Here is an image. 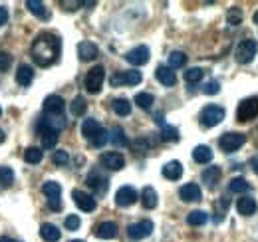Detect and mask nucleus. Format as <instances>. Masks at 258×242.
<instances>
[{
    "mask_svg": "<svg viewBox=\"0 0 258 242\" xmlns=\"http://www.w3.org/2000/svg\"><path fill=\"white\" fill-rule=\"evenodd\" d=\"M32 60L40 68H50L52 64H56L62 52V42L56 34L52 32H42L34 38L32 42Z\"/></svg>",
    "mask_w": 258,
    "mask_h": 242,
    "instance_id": "obj_1",
    "label": "nucleus"
},
{
    "mask_svg": "<svg viewBox=\"0 0 258 242\" xmlns=\"http://www.w3.org/2000/svg\"><path fill=\"white\" fill-rule=\"evenodd\" d=\"M256 50H258V44L256 40H250V38H244L238 42L236 50H234V60L238 64H250L254 60L256 56Z\"/></svg>",
    "mask_w": 258,
    "mask_h": 242,
    "instance_id": "obj_2",
    "label": "nucleus"
},
{
    "mask_svg": "<svg viewBox=\"0 0 258 242\" xmlns=\"http://www.w3.org/2000/svg\"><path fill=\"white\" fill-rule=\"evenodd\" d=\"M103 80H105V70L103 66H96L92 68L88 74H86V80H84V86L90 93H99L103 88Z\"/></svg>",
    "mask_w": 258,
    "mask_h": 242,
    "instance_id": "obj_3",
    "label": "nucleus"
},
{
    "mask_svg": "<svg viewBox=\"0 0 258 242\" xmlns=\"http://www.w3.org/2000/svg\"><path fill=\"white\" fill-rule=\"evenodd\" d=\"M199 119H201L203 127H215V125H219L221 121L225 119V109L221 105H207L201 111Z\"/></svg>",
    "mask_w": 258,
    "mask_h": 242,
    "instance_id": "obj_4",
    "label": "nucleus"
},
{
    "mask_svg": "<svg viewBox=\"0 0 258 242\" xmlns=\"http://www.w3.org/2000/svg\"><path fill=\"white\" fill-rule=\"evenodd\" d=\"M258 115V97H246L238 103V109H236V119L240 123H246V121L254 119Z\"/></svg>",
    "mask_w": 258,
    "mask_h": 242,
    "instance_id": "obj_5",
    "label": "nucleus"
},
{
    "mask_svg": "<svg viewBox=\"0 0 258 242\" xmlns=\"http://www.w3.org/2000/svg\"><path fill=\"white\" fill-rule=\"evenodd\" d=\"M36 131H38V135L42 137V147H44V149H54V147H56V143H58V131L52 129L42 117H40L38 125H36Z\"/></svg>",
    "mask_w": 258,
    "mask_h": 242,
    "instance_id": "obj_6",
    "label": "nucleus"
},
{
    "mask_svg": "<svg viewBox=\"0 0 258 242\" xmlns=\"http://www.w3.org/2000/svg\"><path fill=\"white\" fill-rule=\"evenodd\" d=\"M141 80H143L141 72L129 70V72H117V74H113L109 78V84L113 88H117V86H137V84H141Z\"/></svg>",
    "mask_w": 258,
    "mask_h": 242,
    "instance_id": "obj_7",
    "label": "nucleus"
},
{
    "mask_svg": "<svg viewBox=\"0 0 258 242\" xmlns=\"http://www.w3.org/2000/svg\"><path fill=\"white\" fill-rule=\"evenodd\" d=\"M153 232V222L151 220H139L127 226V236L131 240H143Z\"/></svg>",
    "mask_w": 258,
    "mask_h": 242,
    "instance_id": "obj_8",
    "label": "nucleus"
},
{
    "mask_svg": "<svg viewBox=\"0 0 258 242\" xmlns=\"http://www.w3.org/2000/svg\"><path fill=\"white\" fill-rule=\"evenodd\" d=\"M244 141H246V137L242 133H225L219 139V145H221V149L225 153H232L236 151V149H240L244 145Z\"/></svg>",
    "mask_w": 258,
    "mask_h": 242,
    "instance_id": "obj_9",
    "label": "nucleus"
},
{
    "mask_svg": "<svg viewBox=\"0 0 258 242\" xmlns=\"http://www.w3.org/2000/svg\"><path fill=\"white\" fill-rule=\"evenodd\" d=\"M72 199H74V203L78 205V209L84 212H92L96 211L97 203L96 199L92 197V195H88L86 191H80V189H76L74 193H72Z\"/></svg>",
    "mask_w": 258,
    "mask_h": 242,
    "instance_id": "obj_10",
    "label": "nucleus"
},
{
    "mask_svg": "<svg viewBox=\"0 0 258 242\" xmlns=\"http://www.w3.org/2000/svg\"><path fill=\"white\" fill-rule=\"evenodd\" d=\"M99 163L105 169H109V171H119V169L125 167V157L117 151H109V153H103L99 157Z\"/></svg>",
    "mask_w": 258,
    "mask_h": 242,
    "instance_id": "obj_11",
    "label": "nucleus"
},
{
    "mask_svg": "<svg viewBox=\"0 0 258 242\" xmlns=\"http://www.w3.org/2000/svg\"><path fill=\"white\" fill-rule=\"evenodd\" d=\"M139 199V195H137V191L133 189V187H129V185H125V187H121L117 193H115V205L117 207H131L135 201Z\"/></svg>",
    "mask_w": 258,
    "mask_h": 242,
    "instance_id": "obj_12",
    "label": "nucleus"
},
{
    "mask_svg": "<svg viewBox=\"0 0 258 242\" xmlns=\"http://www.w3.org/2000/svg\"><path fill=\"white\" fill-rule=\"evenodd\" d=\"M64 99L60 95H48L44 99V115H64Z\"/></svg>",
    "mask_w": 258,
    "mask_h": 242,
    "instance_id": "obj_13",
    "label": "nucleus"
},
{
    "mask_svg": "<svg viewBox=\"0 0 258 242\" xmlns=\"http://www.w3.org/2000/svg\"><path fill=\"white\" fill-rule=\"evenodd\" d=\"M125 60L131 66H145L149 62V48L147 46H137V48L129 50L127 54H125Z\"/></svg>",
    "mask_w": 258,
    "mask_h": 242,
    "instance_id": "obj_14",
    "label": "nucleus"
},
{
    "mask_svg": "<svg viewBox=\"0 0 258 242\" xmlns=\"http://www.w3.org/2000/svg\"><path fill=\"white\" fill-rule=\"evenodd\" d=\"M179 197L185 201V203H195V201H201V187L197 183H187L179 189Z\"/></svg>",
    "mask_w": 258,
    "mask_h": 242,
    "instance_id": "obj_15",
    "label": "nucleus"
},
{
    "mask_svg": "<svg viewBox=\"0 0 258 242\" xmlns=\"http://www.w3.org/2000/svg\"><path fill=\"white\" fill-rule=\"evenodd\" d=\"M96 236L101 240H113L117 236V224L115 222H101L96 226Z\"/></svg>",
    "mask_w": 258,
    "mask_h": 242,
    "instance_id": "obj_16",
    "label": "nucleus"
},
{
    "mask_svg": "<svg viewBox=\"0 0 258 242\" xmlns=\"http://www.w3.org/2000/svg\"><path fill=\"white\" fill-rule=\"evenodd\" d=\"M97 54H99V50H97L96 44H92V42H80L78 44V56H80V60L84 62L96 60Z\"/></svg>",
    "mask_w": 258,
    "mask_h": 242,
    "instance_id": "obj_17",
    "label": "nucleus"
},
{
    "mask_svg": "<svg viewBox=\"0 0 258 242\" xmlns=\"http://www.w3.org/2000/svg\"><path fill=\"white\" fill-rule=\"evenodd\" d=\"M181 175H183V165H181L179 161H169V163H165V167H163V177H165V179H169V181H179Z\"/></svg>",
    "mask_w": 258,
    "mask_h": 242,
    "instance_id": "obj_18",
    "label": "nucleus"
},
{
    "mask_svg": "<svg viewBox=\"0 0 258 242\" xmlns=\"http://www.w3.org/2000/svg\"><path fill=\"white\" fill-rule=\"evenodd\" d=\"M155 78L161 82L163 86H175L177 84V76H175V72L169 68V66H159L157 70H155Z\"/></svg>",
    "mask_w": 258,
    "mask_h": 242,
    "instance_id": "obj_19",
    "label": "nucleus"
},
{
    "mask_svg": "<svg viewBox=\"0 0 258 242\" xmlns=\"http://www.w3.org/2000/svg\"><path fill=\"white\" fill-rule=\"evenodd\" d=\"M101 129H103V127L99 125L97 119H86L82 123V135H84L88 141H94L97 135H99Z\"/></svg>",
    "mask_w": 258,
    "mask_h": 242,
    "instance_id": "obj_20",
    "label": "nucleus"
},
{
    "mask_svg": "<svg viewBox=\"0 0 258 242\" xmlns=\"http://www.w3.org/2000/svg\"><path fill=\"white\" fill-rule=\"evenodd\" d=\"M40 236H42L46 242H58L60 240V236H62V232H60V228H58L56 224L44 222V224L40 226Z\"/></svg>",
    "mask_w": 258,
    "mask_h": 242,
    "instance_id": "obj_21",
    "label": "nucleus"
},
{
    "mask_svg": "<svg viewBox=\"0 0 258 242\" xmlns=\"http://www.w3.org/2000/svg\"><path fill=\"white\" fill-rule=\"evenodd\" d=\"M256 209L258 205L252 197H242V199L236 201V211L240 212V214H244V216H252L256 212Z\"/></svg>",
    "mask_w": 258,
    "mask_h": 242,
    "instance_id": "obj_22",
    "label": "nucleus"
},
{
    "mask_svg": "<svg viewBox=\"0 0 258 242\" xmlns=\"http://www.w3.org/2000/svg\"><path fill=\"white\" fill-rule=\"evenodd\" d=\"M219 179H221V167H207V169L203 171V183H205L209 189H215Z\"/></svg>",
    "mask_w": 258,
    "mask_h": 242,
    "instance_id": "obj_23",
    "label": "nucleus"
},
{
    "mask_svg": "<svg viewBox=\"0 0 258 242\" xmlns=\"http://www.w3.org/2000/svg\"><path fill=\"white\" fill-rule=\"evenodd\" d=\"M34 80V70L30 66H26V64H22L20 68H18V72H16V82L20 84V86H30Z\"/></svg>",
    "mask_w": 258,
    "mask_h": 242,
    "instance_id": "obj_24",
    "label": "nucleus"
},
{
    "mask_svg": "<svg viewBox=\"0 0 258 242\" xmlns=\"http://www.w3.org/2000/svg\"><path fill=\"white\" fill-rule=\"evenodd\" d=\"M193 159L197 163L205 165V163H211L213 161V151L209 145H197L193 149Z\"/></svg>",
    "mask_w": 258,
    "mask_h": 242,
    "instance_id": "obj_25",
    "label": "nucleus"
},
{
    "mask_svg": "<svg viewBox=\"0 0 258 242\" xmlns=\"http://www.w3.org/2000/svg\"><path fill=\"white\" fill-rule=\"evenodd\" d=\"M88 185L96 191L97 195H103L105 191H107V187H109V183L105 177H101V175H97V173H92L90 177H88Z\"/></svg>",
    "mask_w": 258,
    "mask_h": 242,
    "instance_id": "obj_26",
    "label": "nucleus"
},
{
    "mask_svg": "<svg viewBox=\"0 0 258 242\" xmlns=\"http://www.w3.org/2000/svg\"><path fill=\"white\" fill-rule=\"evenodd\" d=\"M141 205L145 209H155L157 207V193L153 187H145L141 191Z\"/></svg>",
    "mask_w": 258,
    "mask_h": 242,
    "instance_id": "obj_27",
    "label": "nucleus"
},
{
    "mask_svg": "<svg viewBox=\"0 0 258 242\" xmlns=\"http://www.w3.org/2000/svg\"><path fill=\"white\" fill-rule=\"evenodd\" d=\"M109 141H111L115 147H125V145H127V137H125V131H123L119 125H115V127L111 129V133H109Z\"/></svg>",
    "mask_w": 258,
    "mask_h": 242,
    "instance_id": "obj_28",
    "label": "nucleus"
},
{
    "mask_svg": "<svg viewBox=\"0 0 258 242\" xmlns=\"http://www.w3.org/2000/svg\"><path fill=\"white\" fill-rule=\"evenodd\" d=\"M26 8L32 12L34 16H38V18H48V16H50V14H48V10H46V4H44V2L28 0V2H26Z\"/></svg>",
    "mask_w": 258,
    "mask_h": 242,
    "instance_id": "obj_29",
    "label": "nucleus"
},
{
    "mask_svg": "<svg viewBox=\"0 0 258 242\" xmlns=\"http://www.w3.org/2000/svg\"><path fill=\"white\" fill-rule=\"evenodd\" d=\"M86 109H88V103H86V99H84L82 95L74 97V101L70 103V111H72V115H76V117H82V115L86 113Z\"/></svg>",
    "mask_w": 258,
    "mask_h": 242,
    "instance_id": "obj_30",
    "label": "nucleus"
},
{
    "mask_svg": "<svg viewBox=\"0 0 258 242\" xmlns=\"http://www.w3.org/2000/svg\"><path fill=\"white\" fill-rule=\"evenodd\" d=\"M111 107H113V111H115L117 115H121V117L131 113V103H129V99H125V97H117V99H113Z\"/></svg>",
    "mask_w": 258,
    "mask_h": 242,
    "instance_id": "obj_31",
    "label": "nucleus"
},
{
    "mask_svg": "<svg viewBox=\"0 0 258 242\" xmlns=\"http://www.w3.org/2000/svg\"><path fill=\"white\" fill-rule=\"evenodd\" d=\"M42 191H44V195L48 199H60V195H62V187H60V183L56 181H46Z\"/></svg>",
    "mask_w": 258,
    "mask_h": 242,
    "instance_id": "obj_32",
    "label": "nucleus"
},
{
    "mask_svg": "<svg viewBox=\"0 0 258 242\" xmlns=\"http://www.w3.org/2000/svg\"><path fill=\"white\" fill-rule=\"evenodd\" d=\"M207 220H209V214L205 211H193L189 212V216H187V222L191 226H203Z\"/></svg>",
    "mask_w": 258,
    "mask_h": 242,
    "instance_id": "obj_33",
    "label": "nucleus"
},
{
    "mask_svg": "<svg viewBox=\"0 0 258 242\" xmlns=\"http://www.w3.org/2000/svg\"><path fill=\"white\" fill-rule=\"evenodd\" d=\"M42 157H44V153H42L40 147H28V149L24 151V161L30 163V165H38V163L42 161Z\"/></svg>",
    "mask_w": 258,
    "mask_h": 242,
    "instance_id": "obj_34",
    "label": "nucleus"
},
{
    "mask_svg": "<svg viewBox=\"0 0 258 242\" xmlns=\"http://www.w3.org/2000/svg\"><path fill=\"white\" fill-rule=\"evenodd\" d=\"M153 101H155V97H153L151 93H147V91H141V93L135 95V103H137L141 109H151Z\"/></svg>",
    "mask_w": 258,
    "mask_h": 242,
    "instance_id": "obj_35",
    "label": "nucleus"
},
{
    "mask_svg": "<svg viewBox=\"0 0 258 242\" xmlns=\"http://www.w3.org/2000/svg\"><path fill=\"white\" fill-rule=\"evenodd\" d=\"M14 183V171L10 167H0V189H8Z\"/></svg>",
    "mask_w": 258,
    "mask_h": 242,
    "instance_id": "obj_36",
    "label": "nucleus"
},
{
    "mask_svg": "<svg viewBox=\"0 0 258 242\" xmlns=\"http://www.w3.org/2000/svg\"><path fill=\"white\" fill-rule=\"evenodd\" d=\"M248 189H250V185L242 177H236V179H232V181L228 183V191L230 193H246Z\"/></svg>",
    "mask_w": 258,
    "mask_h": 242,
    "instance_id": "obj_37",
    "label": "nucleus"
},
{
    "mask_svg": "<svg viewBox=\"0 0 258 242\" xmlns=\"http://www.w3.org/2000/svg\"><path fill=\"white\" fill-rule=\"evenodd\" d=\"M161 139L163 141H171V143L179 141V129L177 127H171V125H163Z\"/></svg>",
    "mask_w": 258,
    "mask_h": 242,
    "instance_id": "obj_38",
    "label": "nucleus"
},
{
    "mask_svg": "<svg viewBox=\"0 0 258 242\" xmlns=\"http://www.w3.org/2000/svg\"><path fill=\"white\" fill-rule=\"evenodd\" d=\"M203 70L201 68H189L187 72H185V82L187 84H199L201 80H203Z\"/></svg>",
    "mask_w": 258,
    "mask_h": 242,
    "instance_id": "obj_39",
    "label": "nucleus"
},
{
    "mask_svg": "<svg viewBox=\"0 0 258 242\" xmlns=\"http://www.w3.org/2000/svg\"><path fill=\"white\" fill-rule=\"evenodd\" d=\"M187 64V56L183 54V52H171V56H169V68L173 70V68H183Z\"/></svg>",
    "mask_w": 258,
    "mask_h": 242,
    "instance_id": "obj_40",
    "label": "nucleus"
},
{
    "mask_svg": "<svg viewBox=\"0 0 258 242\" xmlns=\"http://www.w3.org/2000/svg\"><path fill=\"white\" fill-rule=\"evenodd\" d=\"M226 22H228L230 26H238V24L242 22V12H240V8H230L228 14H226Z\"/></svg>",
    "mask_w": 258,
    "mask_h": 242,
    "instance_id": "obj_41",
    "label": "nucleus"
},
{
    "mask_svg": "<svg viewBox=\"0 0 258 242\" xmlns=\"http://www.w3.org/2000/svg\"><path fill=\"white\" fill-rule=\"evenodd\" d=\"M219 91H221V84L217 80H211L203 86V93H207V95H217Z\"/></svg>",
    "mask_w": 258,
    "mask_h": 242,
    "instance_id": "obj_42",
    "label": "nucleus"
},
{
    "mask_svg": "<svg viewBox=\"0 0 258 242\" xmlns=\"http://www.w3.org/2000/svg\"><path fill=\"white\" fill-rule=\"evenodd\" d=\"M64 224H66V228H68V230H78V228H80V224H82V220H80V216L70 214V216L64 220Z\"/></svg>",
    "mask_w": 258,
    "mask_h": 242,
    "instance_id": "obj_43",
    "label": "nucleus"
},
{
    "mask_svg": "<svg viewBox=\"0 0 258 242\" xmlns=\"http://www.w3.org/2000/svg\"><path fill=\"white\" fill-rule=\"evenodd\" d=\"M107 141H109V133H107L105 129H101V131H99V135H97L94 141H90V143H92L94 147H103Z\"/></svg>",
    "mask_w": 258,
    "mask_h": 242,
    "instance_id": "obj_44",
    "label": "nucleus"
},
{
    "mask_svg": "<svg viewBox=\"0 0 258 242\" xmlns=\"http://www.w3.org/2000/svg\"><path fill=\"white\" fill-rule=\"evenodd\" d=\"M52 161H54L56 165L64 167V165H68V161H70V155H68L66 151H54V157H52Z\"/></svg>",
    "mask_w": 258,
    "mask_h": 242,
    "instance_id": "obj_45",
    "label": "nucleus"
},
{
    "mask_svg": "<svg viewBox=\"0 0 258 242\" xmlns=\"http://www.w3.org/2000/svg\"><path fill=\"white\" fill-rule=\"evenodd\" d=\"M12 66V56L8 52H0V72H6Z\"/></svg>",
    "mask_w": 258,
    "mask_h": 242,
    "instance_id": "obj_46",
    "label": "nucleus"
},
{
    "mask_svg": "<svg viewBox=\"0 0 258 242\" xmlns=\"http://www.w3.org/2000/svg\"><path fill=\"white\" fill-rule=\"evenodd\" d=\"M48 207L52 211H62V201L60 199H48Z\"/></svg>",
    "mask_w": 258,
    "mask_h": 242,
    "instance_id": "obj_47",
    "label": "nucleus"
},
{
    "mask_svg": "<svg viewBox=\"0 0 258 242\" xmlns=\"http://www.w3.org/2000/svg\"><path fill=\"white\" fill-rule=\"evenodd\" d=\"M62 6H66V10H78L80 6H84V2H66V0H62Z\"/></svg>",
    "mask_w": 258,
    "mask_h": 242,
    "instance_id": "obj_48",
    "label": "nucleus"
},
{
    "mask_svg": "<svg viewBox=\"0 0 258 242\" xmlns=\"http://www.w3.org/2000/svg\"><path fill=\"white\" fill-rule=\"evenodd\" d=\"M6 20H8V10L4 6H0V26L6 24Z\"/></svg>",
    "mask_w": 258,
    "mask_h": 242,
    "instance_id": "obj_49",
    "label": "nucleus"
},
{
    "mask_svg": "<svg viewBox=\"0 0 258 242\" xmlns=\"http://www.w3.org/2000/svg\"><path fill=\"white\" fill-rule=\"evenodd\" d=\"M250 167H252V171L258 175V155H254L252 157V161H250Z\"/></svg>",
    "mask_w": 258,
    "mask_h": 242,
    "instance_id": "obj_50",
    "label": "nucleus"
},
{
    "mask_svg": "<svg viewBox=\"0 0 258 242\" xmlns=\"http://www.w3.org/2000/svg\"><path fill=\"white\" fill-rule=\"evenodd\" d=\"M0 242H20V240H14V238H10V236H0Z\"/></svg>",
    "mask_w": 258,
    "mask_h": 242,
    "instance_id": "obj_51",
    "label": "nucleus"
},
{
    "mask_svg": "<svg viewBox=\"0 0 258 242\" xmlns=\"http://www.w3.org/2000/svg\"><path fill=\"white\" fill-rule=\"evenodd\" d=\"M2 141H4V131L0 129V143H2Z\"/></svg>",
    "mask_w": 258,
    "mask_h": 242,
    "instance_id": "obj_52",
    "label": "nucleus"
},
{
    "mask_svg": "<svg viewBox=\"0 0 258 242\" xmlns=\"http://www.w3.org/2000/svg\"><path fill=\"white\" fill-rule=\"evenodd\" d=\"M254 22H256V24H258V12H256V14H254Z\"/></svg>",
    "mask_w": 258,
    "mask_h": 242,
    "instance_id": "obj_53",
    "label": "nucleus"
},
{
    "mask_svg": "<svg viewBox=\"0 0 258 242\" xmlns=\"http://www.w3.org/2000/svg\"><path fill=\"white\" fill-rule=\"evenodd\" d=\"M70 242H84V240H70Z\"/></svg>",
    "mask_w": 258,
    "mask_h": 242,
    "instance_id": "obj_54",
    "label": "nucleus"
},
{
    "mask_svg": "<svg viewBox=\"0 0 258 242\" xmlns=\"http://www.w3.org/2000/svg\"><path fill=\"white\" fill-rule=\"evenodd\" d=\"M0 115H2V109H0Z\"/></svg>",
    "mask_w": 258,
    "mask_h": 242,
    "instance_id": "obj_55",
    "label": "nucleus"
}]
</instances>
